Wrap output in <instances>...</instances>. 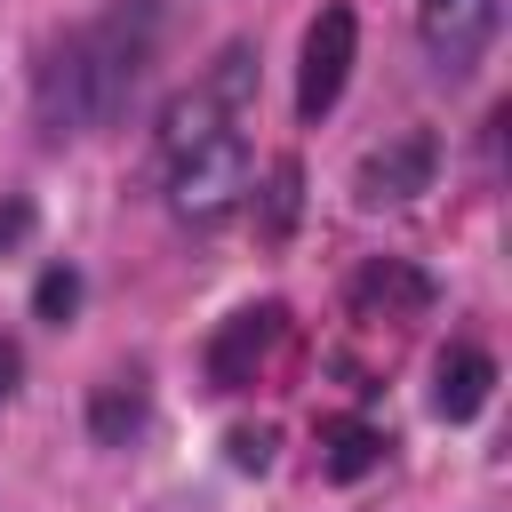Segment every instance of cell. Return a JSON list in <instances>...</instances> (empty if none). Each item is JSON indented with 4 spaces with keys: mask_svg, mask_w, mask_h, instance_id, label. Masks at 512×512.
I'll return each mask as SVG.
<instances>
[{
    "mask_svg": "<svg viewBox=\"0 0 512 512\" xmlns=\"http://www.w3.org/2000/svg\"><path fill=\"white\" fill-rule=\"evenodd\" d=\"M384 464V432L360 424V416H328L320 424V472L328 480H368Z\"/></svg>",
    "mask_w": 512,
    "mask_h": 512,
    "instance_id": "9c48e42d",
    "label": "cell"
},
{
    "mask_svg": "<svg viewBox=\"0 0 512 512\" xmlns=\"http://www.w3.org/2000/svg\"><path fill=\"white\" fill-rule=\"evenodd\" d=\"M248 192V152H240V136L224 128V136H208L200 152H184V160H168V208L184 216V224H216V216H232V200Z\"/></svg>",
    "mask_w": 512,
    "mask_h": 512,
    "instance_id": "7a4b0ae2",
    "label": "cell"
},
{
    "mask_svg": "<svg viewBox=\"0 0 512 512\" xmlns=\"http://www.w3.org/2000/svg\"><path fill=\"white\" fill-rule=\"evenodd\" d=\"M296 360V312L288 304H248L216 328L208 344V376L216 392H256V384H280Z\"/></svg>",
    "mask_w": 512,
    "mask_h": 512,
    "instance_id": "6da1fadb",
    "label": "cell"
},
{
    "mask_svg": "<svg viewBox=\"0 0 512 512\" xmlns=\"http://www.w3.org/2000/svg\"><path fill=\"white\" fill-rule=\"evenodd\" d=\"M272 424H232L224 432V456H232V472H272Z\"/></svg>",
    "mask_w": 512,
    "mask_h": 512,
    "instance_id": "9a60e30c",
    "label": "cell"
},
{
    "mask_svg": "<svg viewBox=\"0 0 512 512\" xmlns=\"http://www.w3.org/2000/svg\"><path fill=\"white\" fill-rule=\"evenodd\" d=\"M352 312L360 320H392V328H408V320H424L432 312V280L416 272V264H400V256H376V264H360L352 272Z\"/></svg>",
    "mask_w": 512,
    "mask_h": 512,
    "instance_id": "52a82bcc",
    "label": "cell"
},
{
    "mask_svg": "<svg viewBox=\"0 0 512 512\" xmlns=\"http://www.w3.org/2000/svg\"><path fill=\"white\" fill-rule=\"evenodd\" d=\"M296 208H304V168L296 160H272V176H264V208H256V240H288L296 232Z\"/></svg>",
    "mask_w": 512,
    "mask_h": 512,
    "instance_id": "7c38bea8",
    "label": "cell"
},
{
    "mask_svg": "<svg viewBox=\"0 0 512 512\" xmlns=\"http://www.w3.org/2000/svg\"><path fill=\"white\" fill-rule=\"evenodd\" d=\"M88 120H96V72H88V40L72 32V40L40 64V136L64 144V136H80Z\"/></svg>",
    "mask_w": 512,
    "mask_h": 512,
    "instance_id": "8992f818",
    "label": "cell"
},
{
    "mask_svg": "<svg viewBox=\"0 0 512 512\" xmlns=\"http://www.w3.org/2000/svg\"><path fill=\"white\" fill-rule=\"evenodd\" d=\"M16 376H24V352H16V344H8V336H0V400H8V392H16Z\"/></svg>",
    "mask_w": 512,
    "mask_h": 512,
    "instance_id": "e0dca14e",
    "label": "cell"
},
{
    "mask_svg": "<svg viewBox=\"0 0 512 512\" xmlns=\"http://www.w3.org/2000/svg\"><path fill=\"white\" fill-rule=\"evenodd\" d=\"M488 384H496V360L472 352V344H448V352L432 360V416H448V424L480 416V408H488Z\"/></svg>",
    "mask_w": 512,
    "mask_h": 512,
    "instance_id": "ba28073f",
    "label": "cell"
},
{
    "mask_svg": "<svg viewBox=\"0 0 512 512\" xmlns=\"http://www.w3.org/2000/svg\"><path fill=\"white\" fill-rule=\"evenodd\" d=\"M208 136H224V104H216L208 88H192V96H176V104L160 112V144H168V160L200 152Z\"/></svg>",
    "mask_w": 512,
    "mask_h": 512,
    "instance_id": "8fae6325",
    "label": "cell"
},
{
    "mask_svg": "<svg viewBox=\"0 0 512 512\" xmlns=\"http://www.w3.org/2000/svg\"><path fill=\"white\" fill-rule=\"evenodd\" d=\"M416 32H424V56L448 80H464L496 32V0H416Z\"/></svg>",
    "mask_w": 512,
    "mask_h": 512,
    "instance_id": "5b68a950",
    "label": "cell"
},
{
    "mask_svg": "<svg viewBox=\"0 0 512 512\" xmlns=\"http://www.w3.org/2000/svg\"><path fill=\"white\" fill-rule=\"evenodd\" d=\"M24 240H32V200L8 192V200H0V256H16Z\"/></svg>",
    "mask_w": 512,
    "mask_h": 512,
    "instance_id": "2e32d148",
    "label": "cell"
},
{
    "mask_svg": "<svg viewBox=\"0 0 512 512\" xmlns=\"http://www.w3.org/2000/svg\"><path fill=\"white\" fill-rule=\"evenodd\" d=\"M88 432H96L104 448H128V440L144 432V376H104L96 400H88Z\"/></svg>",
    "mask_w": 512,
    "mask_h": 512,
    "instance_id": "30bf717a",
    "label": "cell"
},
{
    "mask_svg": "<svg viewBox=\"0 0 512 512\" xmlns=\"http://www.w3.org/2000/svg\"><path fill=\"white\" fill-rule=\"evenodd\" d=\"M200 88H208V96H216L224 112H240V104H248V88H256V48H248V40H232V48L216 56V72H208Z\"/></svg>",
    "mask_w": 512,
    "mask_h": 512,
    "instance_id": "4fadbf2b",
    "label": "cell"
},
{
    "mask_svg": "<svg viewBox=\"0 0 512 512\" xmlns=\"http://www.w3.org/2000/svg\"><path fill=\"white\" fill-rule=\"evenodd\" d=\"M32 312H40L48 328H64V320L80 312V272H72V264H48L40 288H32Z\"/></svg>",
    "mask_w": 512,
    "mask_h": 512,
    "instance_id": "5bb4252c",
    "label": "cell"
},
{
    "mask_svg": "<svg viewBox=\"0 0 512 512\" xmlns=\"http://www.w3.org/2000/svg\"><path fill=\"white\" fill-rule=\"evenodd\" d=\"M432 168H440V144H432L424 128H400V136H384L376 152H360L352 200H360V208H400V200L432 192Z\"/></svg>",
    "mask_w": 512,
    "mask_h": 512,
    "instance_id": "3957f363",
    "label": "cell"
},
{
    "mask_svg": "<svg viewBox=\"0 0 512 512\" xmlns=\"http://www.w3.org/2000/svg\"><path fill=\"white\" fill-rule=\"evenodd\" d=\"M352 48H360V24H352L344 0H328V8L312 16V32H304V64H296V112H304V120H320V112L344 96Z\"/></svg>",
    "mask_w": 512,
    "mask_h": 512,
    "instance_id": "277c9868",
    "label": "cell"
}]
</instances>
